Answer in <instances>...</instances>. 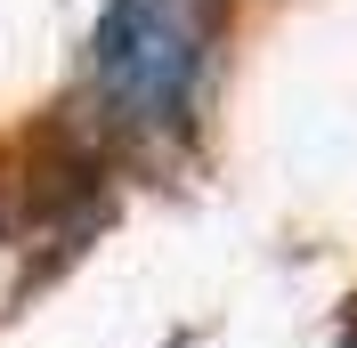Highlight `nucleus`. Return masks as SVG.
I'll return each mask as SVG.
<instances>
[{"label": "nucleus", "mask_w": 357, "mask_h": 348, "mask_svg": "<svg viewBox=\"0 0 357 348\" xmlns=\"http://www.w3.org/2000/svg\"><path fill=\"white\" fill-rule=\"evenodd\" d=\"M220 0H114L98 17V89L138 130H171L211 57Z\"/></svg>", "instance_id": "nucleus-1"}, {"label": "nucleus", "mask_w": 357, "mask_h": 348, "mask_svg": "<svg viewBox=\"0 0 357 348\" xmlns=\"http://www.w3.org/2000/svg\"><path fill=\"white\" fill-rule=\"evenodd\" d=\"M341 348H357V332H349V340H341Z\"/></svg>", "instance_id": "nucleus-2"}]
</instances>
